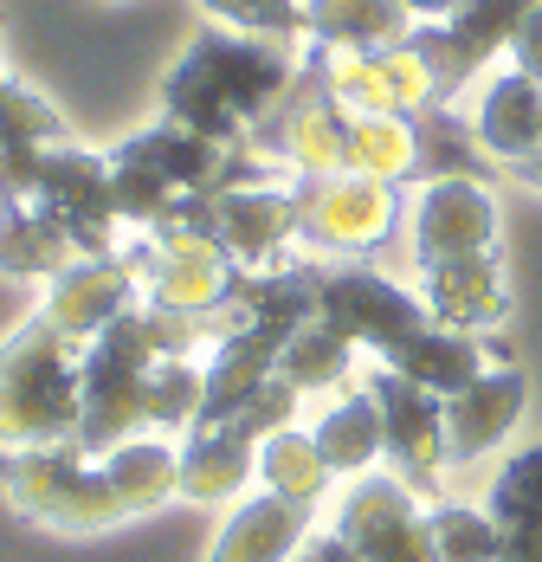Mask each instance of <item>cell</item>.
Wrapping results in <instances>:
<instances>
[{"mask_svg": "<svg viewBox=\"0 0 542 562\" xmlns=\"http://www.w3.org/2000/svg\"><path fill=\"white\" fill-rule=\"evenodd\" d=\"M297 71L304 65L291 58V46L233 33V26H207L188 53L168 65L162 123L194 130V136H207L219 149H233V143H246L271 116V104L291 91Z\"/></svg>", "mask_w": 542, "mask_h": 562, "instance_id": "6da1fadb", "label": "cell"}, {"mask_svg": "<svg viewBox=\"0 0 542 562\" xmlns=\"http://www.w3.org/2000/svg\"><path fill=\"white\" fill-rule=\"evenodd\" d=\"M84 427V342L53 330L39 311L0 342V452L78 440Z\"/></svg>", "mask_w": 542, "mask_h": 562, "instance_id": "7a4b0ae2", "label": "cell"}, {"mask_svg": "<svg viewBox=\"0 0 542 562\" xmlns=\"http://www.w3.org/2000/svg\"><path fill=\"white\" fill-rule=\"evenodd\" d=\"M0 492L20 517H33L46 530H65V537H98L110 524H129L104 479V459L84 452L78 440L0 452Z\"/></svg>", "mask_w": 542, "mask_h": 562, "instance_id": "3957f363", "label": "cell"}, {"mask_svg": "<svg viewBox=\"0 0 542 562\" xmlns=\"http://www.w3.org/2000/svg\"><path fill=\"white\" fill-rule=\"evenodd\" d=\"M317 317H324L329 330H342L362 356H375L381 369H407L439 330L433 317H427V304H420V291L394 284L369 259L317 272Z\"/></svg>", "mask_w": 542, "mask_h": 562, "instance_id": "277c9868", "label": "cell"}, {"mask_svg": "<svg viewBox=\"0 0 542 562\" xmlns=\"http://www.w3.org/2000/svg\"><path fill=\"white\" fill-rule=\"evenodd\" d=\"M162 349L149 342L143 304L123 311L104 337L84 342V427L78 447L84 452H110L116 440L149 434V375H156Z\"/></svg>", "mask_w": 542, "mask_h": 562, "instance_id": "5b68a950", "label": "cell"}, {"mask_svg": "<svg viewBox=\"0 0 542 562\" xmlns=\"http://www.w3.org/2000/svg\"><path fill=\"white\" fill-rule=\"evenodd\" d=\"M400 188L394 181H369V175H324V181H297V239L310 252H329L342 266L375 259L381 246L400 233Z\"/></svg>", "mask_w": 542, "mask_h": 562, "instance_id": "8992f818", "label": "cell"}, {"mask_svg": "<svg viewBox=\"0 0 542 562\" xmlns=\"http://www.w3.org/2000/svg\"><path fill=\"white\" fill-rule=\"evenodd\" d=\"M329 537H342L355 562H439L427 498L414 485H400L394 472L349 479L329 498Z\"/></svg>", "mask_w": 542, "mask_h": 562, "instance_id": "52a82bcc", "label": "cell"}, {"mask_svg": "<svg viewBox=\"0 0 542 562\" xmlns=\"http://www.w3.org/2000/svg\"><path fill=\"white\" fill-rule=\"evenodd\" d=\"M246 143L291 181H324V175L349 169V111L324 91L317 65H304Z\"/></svg>", "mask_w": 542, "mask_h": 562, "instance_id": "ba28073f", "label": "cell"}, {"mask_svg": "<svg viewBox=\"0 0 542 562\" xmlns=\"http://www.w3.org/2000/svg\"><path fill=\"white\" fill-rule=\"evenodd\" d=\"M504 239V214H497V194H490L478 175H433L414 207H407V252H414V272L445 266V259H478L497 252Z\"/></svg>", "mask_w": 542, "mask_h": 562, "instance_id": "9c48e42d", "label": "cell"}, {"mask_svg": "<svg viewBox=\"0 0 542 562\" xmlns=\"http://www.w3.org/2000/svg\"><path fill=\"white\" fill-rule=\"evenodd\" d=\"M362 382H369V394L381 407V440H387L381 465L433 505L439 485H445V465H452V452H445V394L420 389V382H407V375H394L381 362Z\"/></svg>", "mask_w": 542, "mask_h": 562, "instance_id": "30bf717a", "label": "cell"}, {"mask_svg": "<svg viewBox=\"0 0 542 562\" xmlns=\"http://www.w3.org/2000/svg\"><path fill=\"white\" fill-rule=\"evenodd\" d=\"M201 214L239 272H284L297 246V181H233L201 201Z\"/></svg>", "mask_w": 542, "mask_h": 562, "instance_id": "8fae6325", "label": "cell"}, {"mask_svg": "<svg viewBox=\"0 0 542 562\" xmlns=\"http://www.w3.org/2000/svg\"><path fill=\"white\" fill-rule=\"evenodd\" d=\"M537 0H459V13L452 20H439V26H414V46L427 53L439 78V98L445 91H459V85H472V78H485L497 53H510V40H517V26H523V13H530Z\"/></svg>", "mask_w": 542, "mask_h": 562, "instance_id": "7c38bea8", "label": "cell"}, {"mask_svg": "<svg viewBox=\"0 0 542 562\" xmlns=\"http://www.w3.org/2000/svg\"><path fill=\"white\" fill-rule=\"evenodd\" d=\"M530 414V375L517 362H490L478 382L445 394V452L452 465H478L504 447Z\"/></svg>", "mask_w": 542, "mask_h": 562, "instance_id": "4fadbf2b", "label": "cell"}, {"mask_svg": "<svg viewBox=\"0 0 542 562\" xmlns=\"http://www.w3.org/2000/svg\"><path fill=\"white\" fill-rule=\"evenodd\" d=\"M143 304V284L129 279V266L110 252V259H71L58 279H46V297H39V317L65 330L71 342L104 337L123 311Z\"/></svg>", "mask_w": 542, "mask_h": 562, "instance_id": "5bb4252c", "label": "cell"}, {"mask_svg": "<svg viewBox=\"0 0 542 562\" xmlns=\"http://www.w3.org/2000/svg\"><path fill=\"white\" fill-rule=\"evenodd\" d=\"M420 304L439 330H459V337H485L510 317V272L497 252L478 259H445L420 272Z\"/></svg>", "mask_w": 542, "mask_h": 562, "instance_id": "9a60e30c", "label": "cell"}, {"mask_svg": "<svg viewBox=\"0 0 542 562\" xmlns=\"http://www.w3.org/2000/svg\"><path fill=\"white\" fill-rule=\"evenodd\" d=\"M284 342H291V330H278V324H233V330H219L214 356H207V389H201V420L194 427H226L278 375Z\"/></svg>", "mask_w": 542, "mask_h": 562, "instance_id": "2e32d148", "label": "cell"}, {"mask_svg": "<svg viewBox=\"0 0 542 562\" xmlns=\"http://www.w3.org/2000/svg\"><path fill=\"white\" fill-rule=\"evenodd\" d=\"M472 136L504 169H523L542 149V85L517 65H490L472 98Z\"/></svg>", "mask_w": 542, "mask_h": 562, "instance_id": "e0dca14e", "label": "cell"}, {"mask_svg": "<svg viewBox=\"0 0 542 562\" xmlns=\"http://www.w3.org/2000/svg\"><path fill=\"white\" fill-rule=\"evenodd\" d=\"M310 530H317V510L284 505L271 492H246V498L226 505L207 562H297Z\"/></svg>", "mask_w": 542, "mask_h": 562, "instance_id": "ac0fdd59", "label": "cell"}, {"mask_svg": "<svg viewBox=\"0 0 542 562\" xmlns=\"http://www.w3.org/2000/svg\"><path fill=\"white\" fill-rule=\"evenodd\" d=\"M246 272L226 259V246H201V252H156V272L143 284V304H162V311H181V317H201L214 324L226 317V304L239 297Z\"/></svg>", "mask_w": 542, "mask_h": 562, "instance_id": "d6986e66", "label": "cell"}, {"mask_svg": "<svg viewBox=\"0 0 542 562\" xmlns=\"http://www.w3.org/2000/svg\"><path fill=\"white\" fill-rule=\"evenodd\" d=\"M310 440L324 447L329 472H336L342 485L381 472L387 440H381V407H375V394H369V382H349V389L324 394V407L310 414Z\"/></svg>", "mask_w": 542, "mask_h": 562, "instance_id": "ffe728a7", "label": "cell"}, {"mask_svg": "<svg viewBox=\"0 0 542 562\" xmlns=\"http://www.w3.org/2000/svg\"><path fill=\"white\" fill-rule=\"evenodd\" d=\"M485 510L504 537L497 562H542V440L517 447L485 485Z\"/></svg>", "mask_w": 542, "mask_h": 562, "instance_id": "44dd1931", "label": "cell"}, {"mask_svg": "<svg viewBox=\"0 0 542 562\" xmlns=\"http://www.w3.org/2000/svg\"><path fill=\"white\" fill-rule=\"evenodd\" d=\"M98 459H104V479L123 517H149V510L181 498V440L174 434H136V440H116Z\"/></svg>", "mask_w": 542, "mask_h": 562, "instance_id": "7402d4cb", "label": "cell"}, {"mask_svg": "<svg viewBox=\"0 0 542 562\" xmlns=\"http://www.w3.org/2000/svg\"><path fill=\"white\" fill-rule=\"evenodd\" d=\"M252 479H259V492L271 498H284V505H304V510H324L336 498V472H329L324 447L310 440V427L297 420V427H278L271 440H259L252 452Z\"/></svg>", "mask_w": 542, "mask_h": 562, "instance_id": "603a6c76", "label": "cell"}, {"mask_svg": "<svg viewBox=\"0 0 542 562\" xmlns=\"http://www.w3.org/2000/svg\"><path fill=\"white\" fill-rule=\"evenodd\" d=\"M414 33L400 0H304V40L317 53H387Z\"/></svg>", "mask_w": 542, "mask_h": 562, "instance_id": "cb8c5ba5", "label": "cell"}, {"mask_svg": "<svg viewBox=\"0 0 542 562\" xmlns=\"http://www.w3.org/2000/svg\"><path fill=\"white\" fill-rule=\"evenodd\" d=\"M252 440L233 427H188L181 434V498L188 505H233L252 485Z\"/></svg>", "mask_w": 542, "mask_h": 562, "instance_id": "d4e9b609", "label": "cell"}, {"mask_svg": "<svg viewBox=\"0 0 542 562\" xmlns=\"http://www.w3.org/2000/svg\"><path fill=\"white\" fill-rule=\"evenodd\" d=\"M355 342L342 337V330H329L324 317H310L297 337L284 342V356H278V375L291 382L297 394H336L355 382Z\"/></svg>", "mask_w": 542, "mask_h": 562, "instance_id": "484cf974", "label": "cell"}, {"mask_svg": "<svg viewBox=\"0 0 542 562\" xmlns=\"http://www.w3.org/2000/svg\"><path fill=\"white\" fill-rule=\"evenodd\" d=\"M420 116H349V175H369V181H407L420 162Z\"/></svg>", "mask_w": 542, "mask_h": 562, "instance_id": "4316f807", "label": "cell"}, {"mask_svg": "<svg viewBox=\"0 0 542 562\" xmlns=\"http://www.w3.org/2000/svg\"><path fill=\"white\" fill-rule=\"evenodd\" d=\"M71 259H78L71 233L58 221H46L39 207H13L0 221V272L7 279H58Z\"/></svg>", "mask_w": 542, "mask_h": 562, "instance_id": "83f0119b", "label": "cell"}, {"mask_svg": "<svg viewBox=\"0 0 542 562\" xmlns=\"http://www.w3.org/2000/svg\"><path fill=\"white\" fill-rule=\"evenodd\" d=\"M310 65H317L324 91L349 116H387V111H400L394 78H387V58H381V53H317V46H310ZM400 116H407V111H400Z\"/></svg>", "mask_w": 542, "mask_h": 562, "instance_id": "f1b7e54d", "label": "cell"}, {"mask_svg": "<svg viewBox=\"0 0 542 562\" xmlns=\"http://www.w3.org/2000/svg\"><path fill=\"white\" fill-rule=\"evenodd\" d=\"M201 389H207V362L201 356H162L149 375V434H188L201 420Z\"/></svg>", "mask_w": 542, "mask_h": 562, "instance_id": "f546056e", "label": "cell"}, {"mask_svg": "<svg viewBox=\"0 0 542 562\" xmlns=\"http://www.w3.org/2000/svg\"><path fill=\"white\" fill-rule=\"evenodd\" d=\"M53 143H65L58 104H46L20 78H0V156H26V149H53Z\"/></svg>", "mask_w": 542, "mask_h": 562, "instance_id": "4dcf8cb0", "label": "cell"}, {"mask_svg": "<svg viewBox=\"0 0 542 562\" xmlns=\"http://www.w3.org/2000/svg\"><path fill=\"white\" fill-rule=\"evenodd\" d=\"M433 517V543H439V562H497L504 537L490 524L485 505H459V498H433L427 505Z\"/></svg>", "mask_w": 542, "mask_h": 562, "instance_id": "1f68e13d", "label": "cell"}, {"mask_svg": "<svg viewBox=\"0 0 542 562\" xmlns=\"http://www.w3.org/2000/svg\"><path fill=\"white\" fill-rule=\"evenodd\" d=\"M194 7L214 13L233 33H252V40H278V46L304 40V0H194Z\"/></svg>", "mask_w": 542, "mask_h": 562, "instance_id": "d6a6232c", "label": "cell"}, {"mask_svg": "<svg viewBox=\"0 0 542 562\" xmlns=\"http://www.w3.org/2000/svg\"><path fill=\"white\" fill-rule=\"evenodd\" d=\"M297 414H304V394L291 389L284 375H271L266 389L252 394V401H246V407H239L226 427H233L239 440H252V447H259V440H271L278 427H297Z\"/></svg>", "mask_w": 542, "mask_h": 562, "instance_id": "836d02e7", "label": "cell"}, {"mask_svg": "<svg viewBox=\"0 0 542 562\" xmlns=\"http://www.w3.org/2000/svg\"><path fill=\"white\" fill-rule=\"evenodd\" d=\"M387 78H394V98H400V111L407 116H427L439 104V78H433V65H427V53L414 46V33L400 40V46H387Z\"/></svg>", "mask_w": 542, "mask_h": 562, "instance_id": "e575fe53", "label": "cell"}, {"mask_svg": "<svg viewBox=\"0 0 542 562\" xmlns=\"http://www.w3.org/2000/svg\"><path fill=\"white\" fill-rule=\"evenodd\" d=\"M510 65L530 71V78L542 85V0L523 13V26H517V40H510Z\"/></svg>", "mask_w": 542, "mask_h": 562, "instance_id": "d590c367", "label": "cell"}, {"mask_svg": "<svg viewBox=\"0 0 542 562\" xmlns=\"http://www.w3.org/2000/svg\"><path fill=\"white\" fill-rule=\"evenodd\" d=\"M297 562H355V550L342 537H329V530H310V543L297 550Z\"/></svg>", "mask_w": 542, "mask_h": 562, "instance_id": "8d00e7d4", "label": "cell"}, {"mask_svg": "<svg viewBox=\"0 0 542 562\" xmlns=\"http://www.w3.org/2000/svg\"><path fill=\"white\" fill-rule=\"evenodd\" d=\"M407 7V20L414 26H439V20H452L459 13V0H400Z\"/></svg>", "mask_w": 542, "mask_h": 562, "instance_id": "74e56055", "label": "cell"}, {"mask_svg": "<svg viewBox=\"0 0 542 562\" xmlns=\"http://www.w3.org/2000/svg\"><path fill=\"white\" fill-rule=\"evenodd\" d=\"M517 175H523L530 188H542V149H537V156H530V162H523V169H517Z\"/></svg>", "mask_w": 542, "mask_h": 562, "instance_id": "f35d334b", "label": "cell"}, {"mask_svg": "<svg viewBox=\"0 0 542 562\" xmlns=\"http://www.w3.org/2000/svg\"><path fill=\"white\" fill-rule=\"evenodd\" d=\"M7 214H13V201H7V188H0V221H7Z\"/></svg>", "mask_w": 542, "mask_h": 562, "instance_id": "ab89813d", "label": "cell"}, {"mask_svg": "<svg viewBox=\"0 0 542 562\" xmlns=\"http://www.w3.org/2000/svg\"><path fill=\"white\" fill-rule=\"evenodd\" d=\"M0 78H7V33H0Z\"/></svg>", "mask_w": 542, "mask_h": 562, "instance_id": "60d3db41", "label": "cell"}]
</instances>
